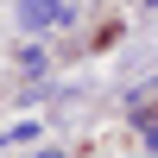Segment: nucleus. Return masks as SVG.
<instances>
[{"label": "nucleus", "mask_w": 158, "mask_h": 158, "mask_svg": "<svg viewBox=\"0 0 158 158\" xmlns=\"http://www.w3.org/2000/svg\"><path fill=\"white\" fill-rule=\"evenodd\" d=\"M13 25L19 32H57V25H70V0H13Z\"/></svg>", "instance_id": "nucleus-1"}, {"label": "nucleus", "mask_w": 158, "mask_h": 158, "mask_svg": "<svg viewBox=\"0 0 158 158\" xmlns=\"http://www.w3.org/2000/svg\"><path fill=\"white\" fill-rule=\"evenodd\" d=\"M19 70L38 76V70H44V51H38V44H19Z\"/></svg>", "instance_id": "nucleus-2"}]
</instances>
